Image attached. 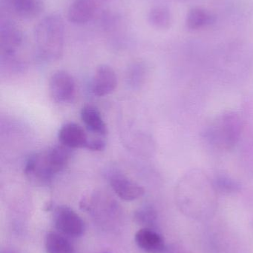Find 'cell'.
<instances>
[{
    "instance_id": "6da1fadb",
    "label": "cell",
    "mask_w": 253,
    "mask_h": 253,
    "mask_svg": "<svg viewBox=\"0 0 253 253\" xmlns=\"http://www.w3.org/2000/svg\"><path fill=\"white\" fill-rule=\"evenodd\" d=\"M217 193L212 180L197 168L184 173L175 187V199L180 209L194 218H202L214 212Z\"/></svg>"
},
{
    "instance_id": "7a4b0ae2",
    "label": "cell",
    "mask_w": 253,
    "mask_h": 253,
    "mask_svg": "<svg viewBox=\"0 0 253 253\" xmlns=\"http://www.w3.org/2000/svg\"><path fill=\"white\" fill-rule=\"evenodd\" d=\"M71 149L62 144L51 146L30 156L24 173L32 184L48 186L59 172L65 169L71 159Z\"/></svg>"
},
{
    "instance_id": "3957f363",
    "label": "cell",
    "mask_w": 253,
    "mask_h": 253,
    "mask_svg": "<svg viewBox=\"0 0 253 253\" xmlns=\"http://www.w3.org/2000/svg\"><path fill=\"white\" fill-rule=\"evenodd\" d=\"M242 132L243 122L239 114L235 111H227L205 129L203 138L215 150L230 151L239 144Z\"/></svg>"
},
{
    "instance_id": "277c9868",
    "label": "cell",
    "mask_w": 253,
    "mask_h": 253,
    "mask_svg": "<svg viewBox=\"0 0 253 253\" xmlns=\"http://www.w3.org/2000/svg\"><path fill=\"white\" fill-rule=\"evenodd\" d=\"M40 56L48 61L59 59L65 44V25L59 15L50 14L39 22L34 31Z\"/></svg>"
},
{
    "instance_id": "5b68a950",
    "label": "cell",
    "mask_w": 253,
    "mask_h": 253,
    "mask_svg": "<svg viewBox=\"0 0 253 253\" xmlns=\"http://www.w3.org/2000/svg\"><path fill=\"white\" fill-rule=\"evenodd\" d=\"M49 94L53 102L66 104L73 102L76 96V83L72 76L65 71H58L51 77Z\"/></svg>"
},
{
    "instance_id": "8992f818",
    "label": "cell",
    "mask_w": 253,
    "mask_h": 253,
    "mask_svg": "<svg viewBox=\"0 0 253 253\" xmlns=\"http://www.w3.org/2000/svg\"><path fill=\"white\" fill-rule=\"evenodd\" d=\"M53 222L56 230L65 236L79 237L84 232L83 219L69 207H57L53 212Z\"/></svg>"
},
{
    "instance_id": "52a82bcc",
    "label": "cell",
    "mask_w": 253,
    "mask_h": 253,
    "mask_svg": "<svg viewBox=\"0 0 253 253\" xmlns=\"http://www.w3.org/2000/svg\"><path fill=\"white\" fill-rule=\"evenodd\" d=\"M23 33L13 21L1 19L0 22V49L1 55L16 54L22 45Z\"/></svg>"
},
{
    "instance_id": "ba28073f",
    "label": "cell",
    "mask_w": 253,
    "mask_h": 253,
    "mask_svg": "<svg viewBox=\"0 0 253 253\" xmlns=\"http://www.w3.org/2000/svg\"><path fill=\"white\" fill-rule=\"evenodd\" d=\"M109 183L115 194L126 202L137 200L145 193V189L141 184L119 172L111 174Z\"/></svg>"
},
{
    "instance_id": "9c48e42d",
    "label": "cell",
    "mask_w": 253,
    "mask_h": 253,
    "mask_svg": "<svg viewBox=\"0 0 253 253\" xmlns=\"http://www.w3.org/2000/svg\"><path fill=\"white\" fill-rule=\"evenodd\" d=\"M117 83V74L114 70L107 65H100L92 79V93L100 97L107 96L115 90Z\"/></svg>"
},
{
    "instance_id": "30bf717a",
    "label": "cell",
    "mask_w": 253,
    "mask_h": 253,
    "mask_svg": "<svg viewBox=\"0 0 253 253\" xmlns=\"http://www.w3.org/2000/svg\"><path fill=\"white\" fill-rule=\"evenodd\" d=\"M58 138L62 145L70 149L86 148L89 137L84 129L74 123H68L61 126Z\"/></svg>"
},
{
    "instance_id": "8fae6325",
    "label": "cell",
    "mask_w": 253,
    "mask_h": 253,
    "mask_svg": "<svg viewBox=\"0 0 253 253\" xmlns=\"http://www.w3.org/2000/svg\"><path fill=\"white\" fill-rule=\"evenodd\" d=\"M135 241L137 245L147 253H161L166 248L163 237L149 227L138 230L135 233Z\"/></svg>"
},
{
    "instance_id": "7c38bea8",
    "label": "cell",
    "mask_w": 253,
    "mask_h": 253,
    "mask_svg": "<svg viewBox=\"0 0 253 253\" xmlns=\"http://www.w3.org/2000/svg\"><path fill=\"white\" fill-rule=\"evenodd\" d=\"M96 7L95 0H75L68 9V20L75 25L87 23L93 18Z\"/></svg>"
},
{
    "instance_id": "4fadbf2b",
    "label": "cell",
    "mask_w": 253,
    "mask_h": 253,
    "mask_svg": "<svg viewBox=\"0 0 253 253\" xmlns=\"http://www.w3.org/2000/svg\"><path fill=\"white\" fill-rule=\"evenodd\" d=\"M80 117L85 126L91 132L101 136L106 135V125L96 107L91 105H85L82 108Z\"/></svg>"
},
{
    "instance_id": "5bb4252c",
    "label": "cell",
    "mask_w": 253,
    "mask_h": 253,
    "mask_svg": "<svg viewBox=\"0 0 253 253\" xmlns=\"http://www.w3.org/2000/svg\"><path fill=\"white\" fill-rule=\"evenodd\" d=\"M215 22V15L209 10L202 7H193L187 13L186 26L189 30L196 31L209 26Z\"/></svg>"
},
{
    "instance_id": "9a60e30c",
    "label": "cell",
    "mask_w": 253,
    "mask_h": 253,
    "mask_svg": "<svg viewBox=\"0 0 253 253\" xmlns=\"http://www.w3.org/2000/svg\"><path fill=\"white\" fill-rule=\"evenodd\" d=\"M14 13L23 19H31L38 16L43 4L40 0H10Z\"/></svg>"
},
{
    "instance_id": "2e32d148",
    "label": "cell",
    "mask_w": 253,
    "mask_h": 253,
    "mask_svg": "<svg viewBox=\"0 0 253 253\" xmlns=\"http://www.w3.org/2000/svg\"><path fill=\"white\" fill-rule=\"evenodd\" d=\"M46 253H75L69 241L59 233L50 232L46 236Z\"/></svg>"
},
{
    "instance_id": "e0dca14e",
    "label": "cell",
    "mask_w": 253,
    "mask_h": 253,
    "mask_svg": "<svg viewBox=\"0 0 253 253\" xmlns=\"http://www.w3.org/2000/svg\"><path fill=\"white\" fill-rule=\"evenodd\" d=\"M148 21L153 28L167 30L172 24V15L170 10L165 6H157L150 10Z\"/></svg>"
},
{
    "instance_id": "ac0fdd59",
    "label": "cell",
    "mask_w": 253,
    "mask_h": 253,
    "mask_svg": "<svg viewBox=\"0 0 253 253\" xmlns=\"http://www.w3.org/2000/svg\"><path fill=\"white\" fill-rule=\"evenodd\" d=\"M212 182L217 193L224 194L238 193L242 188V184L239 181L227 174H218L212 180Z\"/></svg>"
},
{
    "instance_id": "d6986e66",
    "label": "cell",
    "mask_w": 253,
    "mask_h": 253,
    "mask_svg": "<svg viewBox=\"0 0 253 253\" xmlns=\"http://www.w3.org/2000/svg\"><path fill=\"white\" fill-rule=\"evenodd\" d=\"M155 211L151 207H144L137 211L135 213V218L137 221H139L141 224H150L156 219Z\"/></svg>"
},
{
    "instance_id": "ffe728a7",
    "label": "cell",
    "mask_w": 253,
    "mask_h": 253,
    "mask_svg": "<svg viewBox=\"0 0 253 253\" xmlns=\"http://www.w3.org/2000/svg\"><path fill=\"white\" fill-rule=\"evenodd\" d=\"M105 142L102 138H94L89 140L86 149L92 151L101 152L105 150Z\"/></svg>"
}]
</instances>
